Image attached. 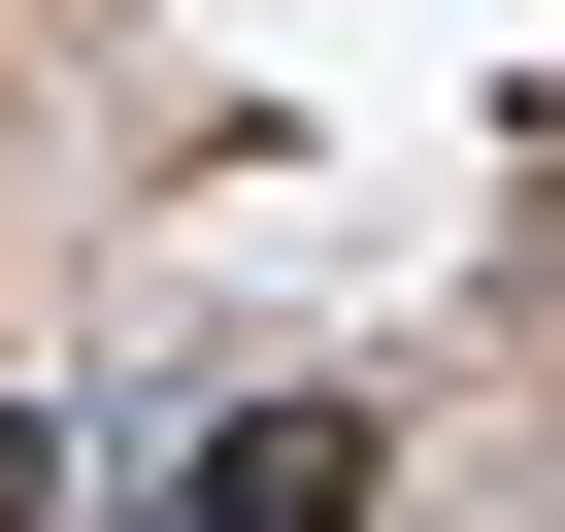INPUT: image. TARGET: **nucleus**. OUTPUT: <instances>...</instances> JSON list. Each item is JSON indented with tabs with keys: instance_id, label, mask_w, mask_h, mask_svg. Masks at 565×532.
Segmentation results:
<instances>
[{
	"instance_id": "nucleus-1",
	"label": "nucleus",
	"mask_w": 565,
	"mask_h": 532,
	"mask_svg": "<svg viewBox=\"0 0 565 532\" xmlns=\"http://www.w3.org/2000/svg\"><path fill=\"white\" fill-rule=\"evenodd\" d=\"M399 466H366V400H233V466H200V532H366Z\"/></svg>"
},
{
	"instance_id": "nucleus-2",
	"label": "nucleus",
	"mask_w": 565,
	"mask_h": 532,
	"mask_svg": "<svg viewBox=\"0 0 565 532\" xmlns=\"http://www.w3.org/2000/svg\"><path fill=\"white\" fill-rule=\"evenodd\" d=\"M0 532H67V433H34V400H0Z\"/></svg>"
}]
</instances>
